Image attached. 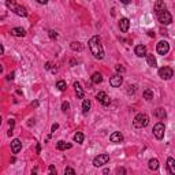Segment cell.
I'll list each match as a JSON object with an SVG mask.
<instances>
[{
    "instance_id": "obj_1",
    "label": "cell",
    "mask_w": 175,
    "mask_h": 175,
    "mask_svg": "<svg viewBox=\"0 0 175 175\" xmlns=\"http://www.w3.org/2000/svg\"><path fill=\"white\" fill-rule=\"evenodd\" d=\"M89 49L92 52V55L95 56L96 59H103L104 58V48L101 45V41L99 36H93L90 40H89Z\"/></svg>"
},
{
    "instance_id": "obj_2",
    "label": "cell",
    "mask_w": 175,
    "mask_h": 175,
    "mask_svg": "<svg viewBox=\"0 0 175 175\" xmlns=\"http://www.w3.org/2000/svg\"><path fill=\"white\" fill-rule=\"evenodd\" d=\"M133 125L134 127H137V129H142V127H146V126L149 125V116L146 115V114H138L135 115L133 121Z\"/></svg>"
},
{
    "instance_id": "obj_3",
    "label": "cell",
    "mask_w": 175,
    "mask_h": 175,
    "mask_svg": "<svg viewBox=\"0 0 175 175\" xmlns=\"http://www.w3.org/2000/svg\"><path fill=\"white\" fill-rule=\"evenodd\" d=\"M164 133H166V127H164V125H163L162 122H159V123H156L153 126V135L157 140H163Z\"/></svg>"
},
{
    "instance_id": "obj_4",
    "label": "cell",
    "mask_w": 175,
    "mask_h": 175,
    "mask_svg": "<svg viewBox=\"0 0 175 175\" xmlns=\"http://www.w3.org/2000/svg\"><path fill=\"white\" fill-rule=\"evenodd\" d=\"M157 17H159L160 23H163V25H170L171 22H172V15H171L170 11H167V10H164L162 13H159Z\"/></svg>"
},
{
    "instance_id": "obj_5",
    "label": "cell",
    "mask_w": 175,
    "mask_h": 175,
    "mask_svg": "<svg viewBox=\"0 0 175 175\" xmlns=\"http://www.w3.org/2000/svg\"><path fill=\"white\" fill-rule=\"evenodd\" d=\"M108 162H109V155L103 153V155H99V156L95 157V160H93V166L95 167H101V166H104V164H107Z\"/></svg>"
},
{
    "instance_id": "obj_6",
    "label": "cell",
    "mask_w": 175,
    "mask_h": 175,
    "mask_svg": "<svg viewBox=\"0 0 175 175\" xmlns=\"http://www.w3.org/2000/svg\"><path fill=\"white\" fill-rule=\"evenodd\" d=\"M172 75H174V71L170 67H162V68H159V77L162 79H171Z\"/></svg>"
},
{
    "instance_id": "obj_7",
    "label": "cell",
    "mask_w": 175,
    "mask_h": 175,
    "mask_svg": "<svg viewBox=\"0 0 175 175\" xmlns=\"http://www.w3.org/2000/svg\"><path fill=\"white\" fill-rule=\"evenodd\" d=\"M156 51H157V54L160 55H166L168 51H170V44L167 41H159L157 42V47H156Z\"/></svg>"
},
{
    "instance_id": "obj_8",
    "label": "cell",
    "mask_w": 175,
    "mask_h": 175,
    "mask_svg": "<svg viewBox=\"0 0 175 175\" xmlns=\"http://www.w3.org/2000/svg\"><path fill=\"white\" fill-rule=\"evenodd\" d=\"M96 99L100 101L103 105H105V107H107V105H109V103H111V99H109L108 95H107L105 92H99L96 95Z\"/></svg>"
},
{
    "instance_id": "obj_9",
    "label": "cell",
    "mask_w": 175,
    "mask_h": 175,
    "mask_svg": "<svg viewBox=\"0 0 175 175\" xmlns=\"http://www.w3.org/2000/svg\"><path fill=\"white\" fill-rule=\"evenodd\" d=\"M109 83H111V86H114V88H119L122 83H123V77L119 74L114 75L112 78L109 79Z\"/></svg>"
},
{
    "instance_id": "obj_10",
    "label": "cell",
    "mask_w": 175,
    "mask_h": 175,
    "mask_svg": "<svg viewBox=\"0 0 175 175\" xmlns=\"http://www.w3.org/2000/svg\"><path fill=\"white\" fill-rule=\"evenodd\" d=\"M22 149V142L18 140V138H15V140H13L11 141V150H13V153H19Z\"/></svg>"
},
{
    "instance_id": "obj_11",
    "label": "cell",
    "mask_w": 175,
    "mask_h": 175,
    "mask_svg": "<svg viewBox=\"0 0 175 175\" xmlns=\"http://www.w3.org/2000/svg\"><path fill=\"white\" fill-rule=\"evenodd\" d=\"M129 28H130V21L127 18H122L121 21H119V29H121V32L126 33L129 30Z\"/></svg>"
},
{
    "instance_id": "obj_12",
    "label": "cell",
    "mask_w": 175,
    "mask_h": 175,
    "mask_svg": "<svg viewBox=\"0 0 175 175\" xmlns=\"http://www.w3.org/2000/svg\"><path fill=\"white\" fill-rule=\"evenodd\" d=\"M109 140H111V142H114V144H119V142L123 141V135H122L121 131H115V133H112L109 135Z\"/></svg>"
},
{
    "instance_id": "obj_13",
    "label": "cell",
    "mask_w": 175,
    "mask_h": 175,
    "mask_svg": "<svg viewBox=\"0 0 175 175\" xmlns=\"http://www.w3.org/2000/svg\"><path fill=\"white\" fill-rule=\"evenodd\" d=\"M135 55H137L138 58H144L146 56V47L145 45H137L135 47V49H134Z\"/></svg>"
},
{
    "instance_id": "obj_14",
    "label": "cell",
    "mask_w": 175,
    "mask_h": 175,
    "mask_svg": "<svg viewBox=\"0 0 175 175\" xmlns=\"http://www.w3.org/2000/svg\"><path fill=\"white\" fill-rule=\"evenodd\" d=\"M11 34L15 36V37H25L26 30L22 29V28H14V29H11Z\"/></svg>"
},
{
    "instance_id": "obj_15",
    "label": "cell",
    "mask_w": 175,
    "mask_h": 175,
    "mask_svg": "<svg viewBox=\"0 0 175 175\" xmlns=\"http://www.w3.org/2000/svg\"><path fill=\"white\" fill-rule=\"evenodd\" d=\"M164 10H166V3H164V0H157V1L155 3V11H156V14L162 13Z\"/></svg>"
},
{
    "instance_id": "obj_16",
    "label": "cell",
    "mask_w": 175,
    "mask_h": 175,
    "mask_svg": "<svg viewBox=\"0 0 175 175\" xmlns=\"http://www.w3.org/2000/svg\"><path fill=\"white\" fill-rule=\"evenodd\" d=\"M13 11L17 14V15H19V17H26V15H28V11H26L25 7H22V6H18V4L14 7Z\"/></svg>"
},
{
    "instance_id": "obj_17",
    "label": "cell",
    "mask_w": 175,
    "mask_h": 175,
    "mask_svg": "<svg viewBox=\"0 0 175 175\" xmlns=\"http://www.w3.org/2000/svg\"><path fill=\"white\" fill-rule=\"evenodd\" d=\"M167 168L170 174H175V159L168 157L167 159Z\"/></svg>"
},
{
    "instance_id": "obj_18",
    "label": "cell",
    "mask_w": 175,
    "mask_h": 175,
    "mask_svg": "<svg viewBox=\"0 0 175 175\" xmlns=\"http://www.w3.org/2000/svg\"><path fill=\"white\" fill-rule=\"evenodd\" d=\"M74 89H75V93H77V97L78 99H83V90H82V88H81V83L74 82Z\"/></svg>"
},
{
    "instance_id": "obj_19",
    "label": "cell",
    "mask_w": 175,
    "mask_h": 175,
    "mask_svg": "<svg viewBox=\"0 0 175 175\" xmlns=\"http://www.w3.org/2000/svg\"><path fill=\"white\" fill-rule=\"evenodd\" d=\"M146 63H148V66H150V67L157 66V60H156V58H155L153 55H146Z\"/></svg>"
},
{
    "instance_id": "obj_20",
    "label": "cell",
    "mask_w": 175,
    "mask_h": 175,
    "mask_svg": "<svg viewBox=\"0 0 175 175\" xmlns=\"http://www.w3.org/2000/svg\"><path fill=\"white\" fill-rule=\"evenodd\" d=\"M90 107H92V103H90V100H83L82 101V112H83V115H86V114L89 112Z\"/></svg>"
},
{
    "instance_id": "obj_21",
    "label": "cell",
    "mask_w": 175,
    "mask_h": 175,
    "mask_svg": "<svg viewBox=\"0 0 175 175\" xmlns=\"http://www.w3.org/2000/svg\"><path fill=\"white\" fill-rule=\"evenodd\" d=\"M58 149L59 150H66V149H71V144L64 141H59L58 142Z\"/></svg>"
},
{
    "instance_id": "obj_22",
    "label": "cell",
    "mask_w": 175,
    "mask_h": 175,
    "mask_svg": "<svg viewBox=\"0 0 175 175\" xmlns=\"http://www.w3.org/2000/svg\"><path fill=\"white\" fill-rule=\"evenodd\" d=\"M92 82H93V83H100V82H103V75H101L100 73H95V74L92 75Z\"/></svg>"
},
{
    "instance_id": "obj_23",
    "label": "cell",
    "mask_w": 175,
    "mask_h": 175,
    "mask_svg": "<svg viewBox=\"0 0 175 175\" xmlns=\"http://www.w3.org/2000/svg\"><path fill=\"white\" fill-rule=\"evenodd\" d=\"M144 99L148 101L152 100V99H153V90H152V89H145V90H144Z\"/></svg>"
},
{
    "instance_id": "obj_24",
    "label": "cell",
    "mask_w": 175,
    "mask_h": 175,
    "mask_svg": "<svg viewBox=\"0 0 175 175\" xmlns=\"http://www.w3.org/2000/svg\"><path fill=\"white\" fill-rule=\"evenodd\" d=\"M155 115L159 118V119H164V118L167 116L166 111H164V108H157L156 111H155Z\"/></svg>"
},
{
    "instance_id": "obj_25",
    "label": "cell",
    "mask_w": 175,
    "mask_h": 175,
    "mask_svg": "<svg viewBox=\"0 0 175 175\" xmlns=\"http://www.w3.org/2000/svg\"><path fill=\"white\" fill-rule=\"evenodd\" d=\"M149 168L150 170H153V171H156L159 168V160L157 159H150L149 160Z\"/></svg>"
},
{
    "instance_id": "obj_26",
    "label": "cell",
    "mask_w": 175,
    "mask_h": 175,
    "mask_svg": "<svg viewBox=\"0 0 175 175\" xmlns=\"http://www.w3.org/2000/svg\"><path fill=\"white\" fill-rule=\"evenodd\" d=\"M71 49L73 51H82L83 49V47H82V44L81 42H78V41H74V42H71Z\"/></svg>"
},
{
    "instance_id": "obj_27",
    "label": "cell",
    "mask_w": 175,
    "mask_h": 175,
    "mask_svg": "<svg viewBox=\"0 0 175 175\" xmlns=\"http://www.w3.org/2000/svg\"><path fill=\"white\" fill-rule=\"evenodd\" d=\"M74 141L78 142V144H82L83 142V134L81 133V131H77V133L74 134Z\"/></svg>"
},
{
    "instance_id": "obj_28",
    "label": "cell",
    "mask_w": 175,
    "mask_h": 175,
    "mask_svg": "<svg viewBox=\"0 0 175 175\" xmlns=\"http://www.w3.org/2000/svg\"><path fill=\"white\" fill-rule=\"evenodd\" d=\"M56 88H58L60 92H63V90H66L67 85H66V82H64V81H62V79H60V81H58V82H56Z\"/></svg>"
},
{
    "instance_id": "obj_29",
    "label": "cell",
    "mask_w": 175,
    "mask_h": 175,
    "mask_svg": "<svg viewBox=\"0 0 175 175\" xmlns=\"http://www.w3.org/2000/svg\"><path fill=\"white\" fill-rule=\"evenodd\" d=\"M6 6H7V7H8V8L11 10V11H13V10H14V7L17 6V3H15L14 0H7V1H6Z\"/></svg>"
},
{
    "instance_id": "obj_30",
    "label": "cell",
    "mask_w": 175,
    "mask_h": 175,
    "mask_svg": "<svg viewBox=\"0 0 175 175\" xmlns=\"http://www.w3.org/2000/svg\"><path fill=\"white\" fill-rule=\"evenodd\" d=\"M135 93V85H129L127 86V95H133Z\"/></svg>"
},
{
    "instance_id": "obj_31",
    "label": "cell",
    "mask_w": 175,
    "mask_h": 175,
    "mask_svg": "<svg viewBox=\"0 0 175 175\" xmlns=\"http://www.w3.org/2000/svg\"><path fill=\"white\" fill-rule=\"evenodd\" d=\"M62 109H63V112H67V111L70 109V104H68L67 101H63V104H62Z\"/></svg>"
},
{
    "instance_id": "obj_32",
    "label": "cell",
    "mask_w": 175,
    "mask_h": 175,
    "mask_svg": "<svg viewBox=\"0 0 175 175\" xmlns=\"http://www.w3.org/2000/svg\"><path fill=\"white\" fill-rule=\"evenodd\" d=\"M49 37L52 38V40H54V38L56 40V38H58V33H56V32H54V30H51V32H49Z\"/></svg>"
},
{
    "instance_id": "obj_33",
    "label": "cell",
    "mask_w": 175,
    "mask_h": 175,
    "mask_svg": "<svg viewBox=\"0 0 175 175\" xmlns=\"http://www.w3.org/2000/svg\"><path fill=\"white\" fill-rule=\"evenodd\" d=\"M64 174H75V170L70 168V167H67L66 170H64Z\"/></svg>"
},
{
    "instance_id": "obj_34",
    "label": "cell",
    "mask_w": 175,
    "mask_h": 175,
    "mask_svg": "<svg viewBox=\"0 0 175 175\" xmlns=\"http://www.w3.org/2000/svg\"><path fill=\"white\" fill-rule=\"evenodd\" d=\"M116 71H118V73H125V67H122L121 64H118V66H116Z\"/></svg>"
},
{
    "instance_id": "obj_35",
    "label": "cell",
    "mask_w": 175,
    "mask_h": 175,
    "mask_svg": "<svg viewBox=\"0 0 175 175\" xmlns=\"http://www.w3.org/2000/svg\"><path fill=\"white\" fill-rule=\"evenodd\" d=\"M49 172L51 174H56V168L54 166H49Z\"/></svg>"
},
{
    "instance_id": "obj_36",
    "label": "cell",
    "mask_w": 175,
    "mask_h": 175,
    "mask_svg": "<svg viewBox=\"0 0 175 175\" xmlns=\"http://www.w3.org/2000/svg\"><path fill=\"white\" fill-rule=\"evenodd\" d=\"M116 172H118V174H125L126 171H125V168H118Z\"/></svg>"
},
{
    "instance_id": "obj_37",
    "label": "cell",
    "mask_w": 175,
    "mask_h": 175,
    "mask_svg": "<svg viewBox=\"0 0 175 175\" xmlns=\"http://www.w3.org/2000/svg\"><path fill=\"white\" fill-rule=\"evenodd\" d=\"M37 3H40V4H47L48 0H37Z\"/></svg>"
},
{
    "instance_id": "obj_38",
    "label": "cell",
    "mask_w": 175,
    "mask_h": 175,
    "mask_svg": "<svg viewBox=\"0 0 175 175\" xmlns=\"http://www.w3.org/2000/svg\"><path fill=\"white\" fill-rule=\"evenodd\" d=\"M58 127H59L58 123H55V125H52V131H55V130H58Z\"/></svg>"
},
{
    "instance_id": "obj_39",
    "label": "cell",
    "mask_w": 175,
    "mask_h": 175,
    "mask_svg": "<svg viewBox=\"0 0 175 175\" xmlns=\"http://www.w3.org/2000/svg\"><path fill=\"white\" fill-rule=\"evenodd\" d=\"M122 3H123V4H129L130 1H131V0H121Z\"/></svg>"
},
{
    "instance_id": "obj_40",
    "label": "cell",
    "mask_w": 175,
    "mask_h": 175,
    "mask_svg": "<svg viewBox=\"0 0 175 175\" xmlns=\"http://www.w3.org/2000/svg\"><path fill=\"white\" fill-rule=\"evenodd\" d=\"M7 78H8V79H14V73H11V74H10Z\"/></svg>"
},
{
    "instance_id": "obj_41",
    "label": "cell",
    "mask_w": 175,
    "mask_h": 175,
    "mask_svg": "<svg viewBox=\"0 0 175 175\" xmlns=\"http://www.w3.org/2000/svg\"><path fill=\"white\" fill-rule=\"evenodd\" d=\"M148 34H149L150 37H155V33H153V32H148Z\"/></svg>"
}]
</instances>
